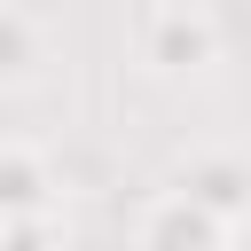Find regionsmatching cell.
I'll return each mask as SVG.
<instances>
[{
	"label": "cell",
	"mask_w": 251,
	"mask_h": 251,
	"mask_svg": "<svg viewBox=\"0 0 251 251\" xmlns=\"http://www.w3.org/2000/svg\"><path fill=\"white\" fill-rule=\"evenodd\" d=\"M55 212V180L39 165L31 141H8L0 149V220H47Z\"/></svg>",
	"instance_id": "4"
},
{
	"label": "cell",
	"mask_w": 251,
	"mask_h": 251,
	"mask_svg": "<svg viewBox=\"0 0 251 251\" xmlns=\"http://www.w3.org/2000/svg\"><path fill=\"white\" fill-rule=\"evenodd\" d=\"M173 188L188 204H204L212 220H227V227L251 220V157H235V149H188L173 165Z\"/></svg>",
	"instance_id": "1"
},
{
	"label": "cell",
	"mask_w": 251,
	"mask_h": 251,
	"mask_svg": "<svg viewBox=\"0 0 251 251\" xmlns=\"http://www.w3.org/2000/svg\"><path fill=\"white\" fill-rule=\"evenodd\" d=\"M133 251H235V227H227V220H212L204 204H188L180 188H165V196L141 212Z\"/></svg>",
	"instance_id": "2"
},
{
	"label": "cell",
	"mask_w": 251,
	"mask_h": 251,
	"mask_svg": "<svg viewBox=\"0 0 251 251\" xmlns=\"http://www.w3.org/2000/svg\"><path fill=\"white\" fill-rule=\"evenodd\" d=\"M0 251H63L55 220H0Z\"/></svg>",
	"instance_id": "6"
},
{
	"label": "cell",
	"mask_w": 251,
	"mask_h": 251,
	"mask_svg": "<svg viewBox=\"0 0 251 251\" xmlns=\"http://www.w3.org/2000/svg\"><path fill=\"white\" fill-rule=\"evenodd\" d=\"M31 63H39V31H31L24 8H8L0 16V71L8 78H31Z\"/></svg>",
	"instance_id": "5"
},
{
	"label": "cell",
	"mask_w": 251,
	"mask_h": 251,
	"mask_svg": "<svg viewBox=\"0 0 251 251\" xmlns=\"http://www.w3.org/2000/svg\"><path fill=\"white\" fill-rule=\"evenodd\" d=\"M235 251H251V220H243V227H235Z\"/></svg>",
	"instance_id": "7"
},
{
	"label": "cell",
	"mask_w": 251,
	"mask_h": 251,
	"mask_svg": "<svg viewBox=\"0 0 251 251\" xmlns=\"http://www.w3.org/2000/svg\"><path fill=\"white\" fill-rule=\"evenodd\" d=\"M149 63L173 71V78L220 63V31H212V16H204V8H165V16L149 24Z\"/></svg>",
	"instance_id": "3"
}]
</instances>
